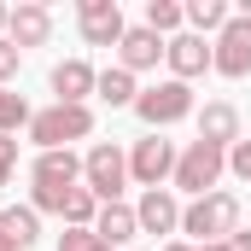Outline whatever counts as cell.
<instances>
[{
  "label": "cell",
  "instance_id": "28",
  "mask_svg": "<svg viewBox=\"0 0 251 251\" xmlns=\"http://www.w3.org/2000/svg\"><path fill=\"white\" fill-rule=\"evenodd\" d=\"M164 251H222V246H181V240H176V246H164Z\"/></svg>",
  "mask_w": 251,
  "mask_h": 251
},
{
  "label": "cell",
  "instance_id": "14",
  "mask_svg": "<svg viewBox=\"0 0 251 251\" xmlns=\"http://www.w3.org/2000/svg\"><path fill=\"white\" fill-rule=\"evenodd\" d=\"M199 140H210V146H234V140H240V111H234L228 100H210V105L199 111Z\"/></svg>",
  "mask_w": 251,
  "mask_h": 251
},
{
  "label": "cell",
  "instance_id": "8",
  "mask_svg": "<svg viewBox=\"0 0 251 251\" xmlns=\"http://www.w3.org/2000/svg\"><path fill=\"white\" fill-rule=\"evenodd\" d=\"M76 24H82L88 47H117V41H123V29H128L117 0H82V6H76Z\"/></svg>",
  "mask_w": 251,
  "mask_h": 251
},
{
  "label": "cell",
  "instance_id": "17",
  "mask_svg": "<svg viewBox=\"0 0 251 251\" xmlns=\"http://www.w3.org/2000/svg\"><path fill=\"white\" fill-rule=\"evenodd\" d=\"M0 234H6L18 251H29L35 240H41V216H35V204H12V210H0Z\"/></svg>",
  "mask_w": 251,
  "mask_h": 251
},
{
  "label": "cell",
  "instance_id": "5",
  "mask_svg": "<svg viewBox=\"0 0 251 251\" xmlns=\"http://www.w3.org/2000/svg\"><path fill=\"white\" fill-rule=\"evenodd\" d=\"M187 111H193L187 82H158V88H140V100H134V117L146 128H170V123H181Z\"/></svg>",
  "mask_w": 251,
  "mask_h": 251
},
{
  "label": "cell",
  "instance_id": "2",
  "mask_svg": "<svg viewBox=\"0 0 251 251\" xmlns=\"http://www.w3.org/2000/svg\"><path fill=\"white\" fill-rule=\"evenodd\" d=\"M76 176H82V158L76 152H41L35 170H29V181H35V216L41 210L64 216V199L76 193Z\"/></svg>",
  "mask_w": 251,
  "mask_h": 251
},
{
  "label": "cell",
  "instance_id": "6",
  "mask_svg": "<svg viewBox=\"0 0 251 251\" xmlns=\"http://www.w3.org/2000/svg\"><path fill=\"white\" fill-rule=\"evenodd\" d=\"M82 176H88V193L100 199V204H117V193L128 181V158L117 146H94L88 158H82Z\"/></svg>",
  "mask_w": 251,
  "mask_h": 251
},
{
  "label": "cell",
  "instance_id": "25",
  "mask_svg": "<svg viewBox=\"0 0 251 251\" xmlns=\"http://www.w3.org/2000/svg\"><path fill=\"white\" fill-rule=\"evenodd\" d=\"M12 170H18V140H12V134H0V187L12 181Z\"/></svg>",
  "mask_w": 251,
  "mask_h": 251
},
{
  "label": "cell",
  "instance_id": "15",
  "mask_svg": "<svg viewBox=\"0 0 251 251\" xmlns=\"http://www.w3.org/2000/svg\"><path fill=\"white\" fill-rule=\"evenodd\" d=\"M94 82H100V76H94V70H88L82 59L53 64V94H59V105H82V100L94 94Z\"/></svg>",
  "mask_w": 251,
  "mask_h": 251
},
{
  "label": "cell",
  "instance_id": "20",
  "mask_svg": "<svg viewBox=\"0 0 251 251\" xmlns=\"http://www.w3.org/2000/svg\"><path fill=\"white\" fill-rule=\"evenodd\" d=\"M94 216H100V199H94L88 187H76L70 199H64V222H70V228H94Z\"/></svg>",
  "mask_w": 251,
  "mask_h": 251
},
{
  "label": "cell",
  "instance_id": "26",
  "mask_svg": "<svg viewBox=\"0 0 251 251\" xmlns=\"http://www.w3.org/2000/svg\"><path fill=\"white\" fill-rule=\"evenodd\" d=\"M18 64H24V53H18V47L0 35V88H6V76H18Z\"/></svg>",
  "mask_w": 251,
  "mask_h": 251
},
{
  "label": "cell",
  "instance_id": "19",
  "mask_svg": "<svg viewBox=\"0 0 251 251\" xmlns=\"http://www.w3.org/2000/svg\"><path fill=\"white\" fill-rule=\"evenodd\" d=\"M228 0H193L187 6V24H193V35H222L228 29Z\"/></svg>",
  "mask_w": 251,
  "mask_h": 251
},
{
  "label": "cell",
  "instance_id": "10",
  "mask_svg": "<svg viewBox=\"0 0 251 251\" xmlns=\"http://www.w3.org/2000/svg\"><path fill=\"white\" fill-rule=\"evenodd\" d=\"M164 59H170V70H176V82H193V76H204L210 64H216V47L204 41V35H170V47H164Z\"/></svg>",
  "mask_w": 251,
  "mask_h": 251
},
{
  "label": "cell",
  "instance_id": "7",
  "mask_svg": "<svg viewBox=\"0 0 251 251\" xmlns=\"http://www.w3.org/2000/svg\"><path fill=\"white\" fill-rule=\"evenodd\" d=\"M176 158H181V152H176V140L146 134V140H134V152H128V176L152 193L158 181H170V176H176Z\"/></svg>",
  "mask_w": 251,
  "mask_h": 251
},
{
  "label": "cell",
  "instance_id": "21",
  "mask_svg": "<svg viewBox=\"0 0 251 251\" xmlns=\"http://www.w3.org/2000/svg\"><path fill=\"white\" fill-rule=\"evenodd\" d=\"M35 111L24 105V94H12V88H0V134H18V128L29 123Z\"/></svg>",
  "mask_w": 251,
  "mask_h": 251
},
{
  "label": "cell",
  "instance_id": "18",
  "mask_svg": "<svg viewBox=\"0 0 251 251\" xmlns=\"http://www.w3.org/2000/svg\"><path fill=\"white\" fill-rule=\"evenodd\" d=\"M94 94L117 111V105H134L140 100V88H134V76H128L123 64H111V70H100V82H94Z\"/></svg>",
  "mask_w": 251,
  "mask_h": 251
},
{
  "label": "cell",
  "instance_id": "27",
  "mask_svg": "<svg viewBox=\"0 0 251 251\" xmlns=\"http://www.w3.org/2000/svg\"><path fill=\"white\" fill-rule=\"evenodd\" d=\"M222 251H251V234H246V228H234V234L222 240Z\"/></svg>",
  "mask_w": 251,
  "mask_h": 251
},
{
  "label": "cell",
  "instance_id": "13",
  "mask_svg": "<svg viewBox=\"0 0 251 251\" xmlns=\"http://www.w3.org/2000/svg\"><path fill=\"white\" fill-rule=\"evenodd\" d=\"M134 222H140V234H176V228H181V204H176V193L152 187L140 204H134Z\"/></svg>",
  "mask_w": 251,
  "mask_h": 251
},
{
  "label": "cell",
  "instance_id": "3",
  "mask_svg": "<svg viewBox=\"0 0 251 251\" xmlns=\"http://www.w3.org/2000/svg\"><path fill=\"white\" fill-rule=\"evenodd\" d=\"M94 134V111L88 105H47L29 117V140L41 152H70V140H88Z\"/></svg>",
  "mask_w": 251,
  "mask_h": 251
},
{
  "label": "cell",
  "instance_id": "23",
  "mask_svg": "<svg viewBox=\"0 0 251 251\" xmlns=\"http://www.w3.org/2000/svg\"><path fill=\"white\" fill-rule=\"evenodd\" d=\"M59 251H111L94 228H64V240H59Z\"/></svg>",
  "mask_w": 251,
  "mask_h": 251
},
{
  "label": "cell",
  "instance_id": "30",
  "mask_svg": "<svg viewBox=\"0 0 251 251\" xmlns=\"http://www.w3.org/2000/svg\"><path fill=\"white\" fill-rule=\"evenodd\" d=\"M0 251H18V246H12V240H6V234H0Z\"/></svg>",
  "mask_w": 251,
  "mask_h": 251
},
{
  "label": "cell",
  "instance_id": "1",
  "mask_svg": "<svg viewBox=\"0 0 251 251\" xmlns=\"http://www.w3.org/2000/svg\"><path fill=\"white\" fill-rule=\"evenodd\" d=\"M234 228H240V199L234 193H204L181 210V234H193L199 246H222Z\"/></svg>",
  "mask_w": 251,
  "mask_h": 251
},
{
  "label": "cell",
  "instance_id": "11",
  "mask_svg": "<svg viewBox=\"0 0 251 251\" xmlns=\"http://www.w3.org/2000/svg\"><path fill=\"white\" fill-rule=\"evenodd\" d=\"M164 35L158 29H146V24H134V29H123V41H117V59H123V70L134 76V70H152V64L164 59Z\"/></svg>",
  "mask_w": 251,
  "mask_h": 251
},
{
  "label": "cell",
  "instance_id": "24",
  "mask_svg": "<svg viewBox=\"0 0 251 251\" xmlns=\"http://www.w3.org/2000/svg\"><path fill=\"white\" fill-rule=\"evenodd\" d=\"M228 170H234L240 181H251V140H234V146H228Z\"/></svg>",
  "mask_w": 251,
  "mask_h": 251
},
{
  "label": "cell",
  "instance_id": "29",
  "mask_svg": "<svg viewBox=\"0 0 251 251\" xmlns=\"http://www.w3.org/2000/svg\"><path fill=\"white\" fill-rule=\"evenodd\" d=\"M6 24H12V6H0V29H6Z\"/></svg>",
  "mask_w": 251,
  "mask_h": 251
},
{
  "label": "cell",
  "instance_id": "12",
  "mask_svg": "<svg viewBox=\"0 0 251 251\" xmlns=\"http://www.w3.org/2000/svg\"><path fill=\"white\" fill-rule=\"evenodd\" d=\"M12 47L24 53V47H47V35H53V12L47 6H35V0H24V6H12Z\"/></svg>",
  "mask_w": 251,
  "mask_h": 251
},
{
  "label": "cell",
  "instance_id": "16",
  "mask_svg": "<svg viewBox=\"0 0 251 251\" xmlns=\"http://www.w3.org/2000/svg\"><path fill=\"white\" fill-rule=\"evenodd\" d=\"M94 234H100L105 246H128V240L140 234V222H134V210H128V204H100V216H94Z\"/></svg>",
  "mask_w": 251,
  "mask_h": 251
},
{
  "label": "cell",
  "instance_id": "4",
  "mask_svg": "<svg viewBox=\"0 0 251 251\" xmlns=\"http://www.w3.org/2000/svg\"><path fill=\"white\" fill-rule=\"evenodd\" d=\"M222 170H228V146H210V140H193L187 152L176 158V187L193 193V199H204V193H216L222 181Z\"/></svg>",
  "mask_w": 251,
  "mask_h": 251
},
{
  "label": "cell",
  "instance_id": "22",
  "mask_svg": "<svg viewBox=\"0 0 251 251\" xmlns=\"http://www.w3.org/2000/svg\"><path fill=\"white\" fill-rule=\"evenodd\" d=\"M181 18H187V6H176V0H146V29L170 35V29H176Z\"/></svg>",
  "mask_w": 251,
  "mask_h": 251
},
{
  "label": "cell",
  "instance_id": "9",
  "mask_svg": "<svg viewBox=\"0 0 251 251\" xmlns=\"http://www.w3.org/2000/svg\"><path fill=\"white\" fill-rule=\"evenodd\" d=\"M210 70H222V76H251V18L240 12V18H228V29L216 35V64Z\"/></svg>",
  "mask_w": 251,
  "mask_h": 251
}]
</instances>
